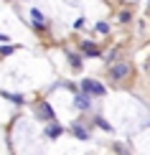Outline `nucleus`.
<instances>
[{
  "label": "nucleus",
  "instance_id": "nucleus-1",
  "mask_svg": "<svg viewBox=\"0 0 150 155\" xmlns=\"http://www.w3.org/2000/svg\"><path fill=\"white\" fill-rule=\"evenodd\" d=\"M130 71H132V66H130L127 61H117L115 66H109V79L112 81H122V79H127Z\"/></svg>",
  "mask_w": 150,
  "mask_h": 155
},
{
  "label": "nucleus",
  "instance_id": "nucleus-2",
  "mask_svg": "<svg viewBox=\"0 0 150 155\" xmlns=\"http://www.w3.org/2000/svg\"><path fill=\"white\" fill-rule=\"evenodd\" d=\"M82 89H84L87 94H97V97H102V94H104V87H102V84H97V81H92V79L84 81V84H82Z\"/></svg>",
  "mask_w": 150,
  "mask_h": 155
},
{
  "label": "nucleus",
  "instance_id": "nucleus-3",
  "mask_svg": "<svg viewBox=\"0 0 150 155\" xmlns=\"http://www.w3.org/2000/svg\"><path fill=\"white\" fill-rule=\"evenodd\" d=\"M5 97V99H10V102H15V104H23V97H18V94H8V92H0Z\"/></svg>",
  "mask_w": 150,
  "mask_h": 155
},
{
  "label": "nucleus",
  "instance_id": "nucleus-4",
  "mask_svg": "<svg viewBox=\"0 0 150 155\" xmlns=\"http://www.w3.org/2000/svg\"><path fill=\"white\" fill-rule=\"evenodd\" d=\"M76 104H79V109H87L89 107V99H87V97H76Z\"/></svg>",
  "mask_w": 150,
  "mask_h": 155
},
{
  "label": "nucleus",
  "instance_id": "nucleus-5",
  "mask_svg": "<svg viewBox=\"0 0 150 155\" xmlns=\"http://www.w3.org/2000/svg\"><path fill=\"white\" fill-rule=\"evenodd\" d=\"M43 114H46V117H48V120H54V109H51L48 104H43Z\"/></svg>",
  "mask_w": 150,
  "mask_h": 155
},
{
  "label": "nucleus",
  "instance_id": "nucleus-6",
  "mask_svg": "<svg viewBox=\"0 0 150 155\" xmlns=\"http://www.w3.org/2000/svg\"><path fill=\"white\" fill-rule=\"evenodd\" d=\"M74 135H76V137H82V140H87V132H84L82 127H74Z\"/></svg>",
  "mask_w": 150,
  "mask_h": 155
},
{
  "label": "nucleus",
  "instance_id": "nucleus-7",
  "mask_svg": "<svg viewBox=\"0 0 150 155\" xmlns=\"http://www.w3.org/2000/svg\"><path fill=\"white\" fill-rule=\"evenodd\" d=\"M84 51H87V54H97V46H92V43H84Z\"/></svg>",
  "mask_w": 150,
  "mask_h": 155
},
{
  "label": "nucleus",
  "instance_id": "nucleus-8",
  "mask_svg": "<svg viewBox=\"0 0 150 155\" xmlns=\"http://www.w3.org/2000/svg\"><path fill=\"white\" fill-rule=\"evenodd\" d=\"M97 31H99V33H107L109 28H107V23H99V25H97Z\"/></svg>",
  "mask_w": 150,
  "mask_h": 155
}]
</instances>
